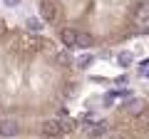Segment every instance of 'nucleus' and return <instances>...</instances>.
<instances>
[{
	"instance_id": "nucleus-16",
	"label": "nucleus",
	"mask_w": 149,
	"mask_h": 139,
	"mask_svg": "<svg viewBox=\"0 0 149 139\" xmlns=\"http://www.w3.org/2000/svg\"><path fill=\"white\" fill-rule=\"evenodd\" d=\"M5 5H20V0H5Z\"/></svg>"
},
{
	"instance_id": "nucleus-4",
	"label": "nucleus",
	"mask_w": 149,
	"mask_h": 139,
	"mask_svg": "<svg viewBox=\"0 0 149 139\" xmlns=\"http://www.w3.org/2000/svg\"><path fill=\"white\" fill-rule=\"evenodd\" d=\"M60 40H62L65 47H77V27H62Z\"/></svg>"
},
{
	"instance_id": "nucleus-5",
	"label": "nucleus",
	"mask_w": 149,
	"mask_h": 139,
	"mask_svg": "<svg viewBox=\"0 0 149 139\" xmlns=\"http://www.w3.org/2000/svg\"><path fill=\"white\" fill-rule=\"evenodd\" d=\"M20 134V124L15 119H3L0 122V137H17Z\"/></svg>"
},
{
	"instance_id": "nucleus-8",
	"label": "nucleus",
	"mask_w": 149,
	"mask_h": 139,
	"mask_svg": "<svg viewBox=\"0 0 149 139\" xmlns=\"http://www.w3.org/2000/svg\"><path fill=\"white\" fill-rule=\"evenodd\" d=\"M144 107H147V102L139 99V97H132V99L124 104V109H127V112H132V114H142V112H144Z\"/></svg>"
},
{
	"instance_id": "nucleus-3",
	"label": "nucleus",
	"mask_w": 149,
	"mask_h": 139,
	"mask_svg": "<svg viewBox=\"0 0 149 139\" xmlns=\"http://www.w3.org/2000/svg\"><path fill=\"white\" fill-rule=\"evenodd\" d=\"M40 134L42 137H50V139H57L62 137V124H60V119H45L42 124H40Z\"/></svg>"
},
{
	"instance_id": "nucleus-1",
	"label": "nucleus",
	"mask_w": 149,
	"mask_h": 139,
	"mask_svg": "<svg viewBox=\"0 0 149 139\" xmlns=\"http://www.w3.org/2000/svg\"><path fill=\"white\" fill-rule=\"evenodd\" d=\"M40 17H42L45 22H57L60 20V5L55 3V0H40Z\"/></svg>"
},
{
	"instance_id": "nucleus-12",
	"label": "nucleus",
	"mask_w": 149,
	"mask_h": 139,
	"mask_svg": "<svg viewBox=\"0 0 149 139\" xmlns=\"http://www.w3.org/2000/svg\"><path fill=\"white\" fill-rule=\"evenodd\" d=\"M92 62H95V57H92V55H82V57L77 60V67H80V70H87Z\"/></svg>"
},
{
	"instance_id": "nucleus-6",
	"label": "nucleus",
	"mask_w": 149,
	"mask_h": 139,
	"mask_svg": "<svg viewBox=\"0 0 149 139\" xmlns=\"http://www.w3.org/2000/svg\"><path fill=\"white\" fill-rule=\"evenodd\" d=\"M132 129H134L137 134H144V132L149 129V112H147V109H144L142 114H134V119H132Z\"/></svg>"
},
{
	"instance_id": "nucleus-10",
	"label": "nucleus",
	"mask_w": 149,
	"mask_h": 139,
	"mask_svg": "<svg viewBox=\"0 0 149 139\" xmlns=\"http://www.w3.org/2000/svg\"><path fill=\"white\" fill-rule=\"evenodd\" d=\"M107 127H109V124L107 122H97V124H90V127H87V137H102V134H107Z\"/></svg>"
},
{
	"instance_id": "nucleus-11",
	"label": "nucleus",
	"mask_w": 149,
	"mask_h": 139,
	"mask_svg": "<svg viewBox=\"0 0 149 139\" xmlns=\"http://www.w3.org/2000/svg\"><path fill=\"white\" fill-rule=\"evenodd\" d=\"M42 17H30V20H27L25 22V27H27V30H30L32 32V35H37V32H40V30H42Z\"/></svg>"
},
{
	"instance_id": "nucleus-9",
	"label": "nucleus",
	"mask_w": 149,
	"mask_h": 139,
	"mask_svg": "<svg viewBox=\"0 0 149 139\" xmlns=\"http://www.w3.org/2000/svg\"><path fill=\"white\" fill-rule=\"evenodd\" d=\"M57 119H60V124H62V132H65V134H72L74 129H77V122H74L72 117H67L65 112H60Z\"/></svg>"
},
{
	"instance_id": "nucleus-15",
	"label": "nucleus",
	"mask_w": 149,
	"mask_h": 139,
	"mask_svg": "<svg viewBox=\"0 0 149 139\" xmlns=\"http://www.w3.org/2000/svg\"><path fill=\"white\" fill-rule=\"evenodd\" d=\"M5 32H8V25H5V20H0V38H3Z\"/></svg>"
},
{
	"instance_id": "nucleus-13",
	"label": "nucleus",
	"mask_w": 149,
	"mask_h": 139,
	"mask_svg": "<svg viewBox=\"0 0 149 139\" xmlns=\"http://www.w3.org/2000/svg\"><path fill=\"white\" fill-rule=\"evenodd\" d=\"M119 65H122V67H129V65H132V55L129 52H119Z\"/></svg>"
},
{
	"instance_id": "nucleus-14",
	"label": "nucleus",
	"mask_w": 149,
	"mask_h": 139,
	"mask_svg": "<svg viewBox=\"0 0 149 139\" xmlns=\"http://www.w3.org/2000/svg\"><path fill=\"white\" fill-rule=\"evenodd\" d=\"M55 57H57V62H62V65H70V62H72V57H70L67 52H57Z\"/></svg>"
},
{
	"instance_id": "nucleus-7",
	"label": "nucleus",
	"mask_w": 149,
	"mask_h": 139,
	"mask_svg": "<svg viewBox=\"0 0 149 139\" xmlns=\"http://www.w3.org/2000/svg\"><path fill=\"white\" fill-rule=\"evenodd\" d=\"M92 45H95L92 32H87V30H77V47H80V50H87V47H92Z\"/></svg>"
},
{
	"instance_id": "nucleus-17",
	"label": "nucleus",
	"mask_w": 149,
	"mask_h": 139,
	"mask_svg": "<svg viewBox=\"0 0 149 139\" xmlns=\"http://www.w3.org/2000/svg\"><path fill=\"white\" fill-rule=\"evenodd\" d=\"M109 139H127V137H122V134H112Z\"/></svg>"
},
{
	"instance_id": "nucleus-2",
	"label": "nucleus",
	"mask_w": 149,
	"mask_h": 139,
	"mask_svg": "<svg viewBox=\"0 0 149 139\" xmlns=\"http://www.w3.org/2000/svg\"><path fill=\"white\" fill-rule=\"evenodd\" d=\"M132 22H134V27H139V32L149 30V3H139V5L134 8Z\"/></svg>"
}]
</instances>
